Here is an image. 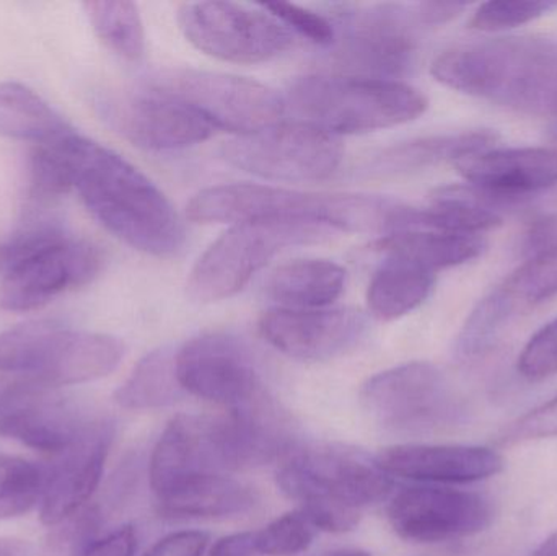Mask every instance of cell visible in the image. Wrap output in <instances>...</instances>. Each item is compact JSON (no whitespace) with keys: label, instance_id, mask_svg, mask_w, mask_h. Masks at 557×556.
Returning <instances> with one entry per match:
<instances>
[{"label":"cell","instance_id":"1","mask_svg":"<svg viewBox=\"0 0 557 556\" xmlns=\"http://www.w3.org/2000/svg\"><path fill=\"white\" fill-rule=\"evenodd\" d=\"M61 147L72 189L108 232L152 257L182 250L185 225L152 180L120 153L78 133L65 137Z\"/></svg>","mask_w":557,"mask_h":556},{"label":"cell","instance_id":"2","mask_svg":"<svg viewBox=\"0 0 557 556\" xmlns=\"http://www.w3.org/2000/svg\"><path fill=\"white\" fill-rule=\"evenodd\" d=\"M445 87L546 118L557 90V42L540 36L457 46L432 62Z\"/></svg>","mask_w":557,"mask_h":556},{"label":"cell","instance_id":"3","mask_svg":"<svg viewBox=\"0 0 557 556\" xmlns=\"http://www.w3.org/2000/svg\"><path fill=\"white\" fill-rule=\"evenodd\" d=\"M405 205L372 195H318L257 183L202 189L188 205V218L202 224L305 222L331 231L393 232Z\"/></svg>","mask_w":557,"mask_h":556},{"label":"cell","instance_id":"4","mask_svg":"<svg viewBox=\"0 0 557 556\" xmlns=\"http://www.w3.org/2000/svg\"><path fill=\"white\" fill-rule=\"evenodd\" d=\"M285 110L298 123L337 134H362L418 120L428 98L399 81L308 75L298 78L284 98Z\"/></svg>","mask_w":557,"mask_h":556},{"label":"cell","instance_id":"5","mask_svg":"<svg viewBox=\"0 0 557 556\" xmlns=\"http://www.w3.org/2000/svg\"><path fill=\"white\" fill-rule=\"evenodd\" d=\"M0 307L9 312H32L72 287L94 281L103 267L95 245L65 234L49 221L33 222L2 251Z\"/></svg>","mask_w":557,"mask_h":556},{"label":"cell","instance_id":"6","mask_svg":"<svg viewBox=\"0 0 557 556\" xmlns=\"http://www.w3.org/2000/svg\"><path fill=\"white\" fill-rule=\"evenodd\" d=\"M124 351L114 336L32 320L0 333V371L58 388L107 378Z\"/></svg>","mask_w":557,"mask_h":556},{"label":"cell","instance_id":"7","mask_svg":"<svg viewBox=\"0 0 557 556\" xmlns=\"http://www.w3.org/2000/svg\"><path fill=\"white\" fill-rule=\"evenodd\" d=\"M277 485L300 508L334 505L362 511L392 495L393 479L359 450L318 444L294 446L282 457Z\"/></svg>","mask_w":557,"mask_h":556},{"label":"cell","instance_id":"8","mask_svg":"<svg viewBox=\"0 0 557 556\" xmlns=\"http://www.w3.org/2000/svg\"><path fill=\"white\" fill-rule=\"evenodd\" d=\"M330 234L331 228L305 222L235 224L196 261L188 280L189 297L201 304L228 299L281 251L323 240Z\"/></svg>","mask_w":557,"mask_h":556},{"label":"cell","instance_id":"9","mask_svg":"<svg viewBox=\"0 0 557 556\" xmlns=\"http://www.w3.org/2000/svg\"><path fill=\"white\" fill-rule=\"evenodd\" d=\"M360 400L376 423L399 433L451 430L468 417L461 395L431 362H408L373 375Z\"/></svg>","mask_w":557,"mask_h":556},{"label":"cell","instance_id":"10","mask_svg":"<svg viewBox=\"0 0 557 556\" xmlns=\"http://www.w3.org/2000/svg\"><path fill=\"white\" fill-rule=\"evenodd\" d=\"M150 87L182 101L215 129L237 136L277 124L284 98L261 82L198 69H163L147 82Z\"/></svg>","mask_w":557,"mask_h":556},{"label":"cell","instance_id":"11","mask_svg":"<svg viewBox=\"0 0 557 556\" xmlns=\"http://www.w3.org/2000/svg\"><path fill=\"white\" fill-rule=\"evenodd\" d=\"M418 25L414 7L399 3L344 10L331 55L334 69L349 77L395 81L414 64Z\"/></svg>","mask_w":557,"mask_h":556},{"label":"cell","instance_id":"12","mask_svg":"<svg viewBox=\"0 0 557 556\" xmlns=\"http://www.w3.org/2000/svg\"><path fill=\"white\" fill-rule=\"evenodd\" d=\"M336 136L308 124H273L258 133L237 136L222 146L221 157L235 169L274 182H321L343 162Z\"/></svg>","mask_w":557,"mask_h":556},{"label":"cell","instance_id":"13","mask_svg":"<svg viewBox=\"0 0 557 556\" xmlns=\"http://www.w3.org/2000/svg\"><path fill=\"white\" fill-rule=\"evenodd\" d=\"M176 20L183 35L199 51L235 64L271 61L295 41L294 33L263 7L255 10L232 2L185 3Z\"/></svg>","mask_w":557,"mask_h":556},{"label":"cell","instance_id":"14","mask_svg":"<svg viewBox=\"0 0 557 556\" xmlns=\"http://www.w3.org/2000/svg\"><path fill=\"white\" fill-rule=\"evenodd\" d=\"M490 498L445 486H411L399 492L388 506L393 531L416 544L460 541L487 531L494 521Z\"/></svg>","mask_w":557,"mask_h":556},{"label":"cell","instance_id":"15","mask_svg":"<svg viewBox=\"0 0 557 556\" xmlns=\"http://www.w3.org/2000/svg\"><path fill=\"white\" fill-rule=\"evenodd\" d=\"M98 107L121 136L152 152L188 149L215 133L191 108L149 84L110 95Z\"/></svg>","mask_w":557,"mask_h":556},{"label":"cell","instance_id":"16","mask_svg":"<svg viewBox=\"0 0 557 556\" xmlns=\"http://www.w3.org/2000/svg\"><path fill=\"white\" fill-rule=\"evenodd\" d=\"M176 375L183 391L231 408L263 394L250 349L225 333L198 336L178 349Z\"/></svg>","mask_w":557,"mask_h":556},{"label":"cell","instance_id":"17","mask_svg":"<svg viewBox=\"0 0 557 556\" xmlns=\"http://www.w3.org/2000/svg\"><path fill=\"white\" fill-rule=\"evenodd\" d=\"M91 420L58 388L22 381L0 397V434L29 449L59 456Z\"/></svg>","mask_w":557,"mask_h":556},{"label":"cell","instance_id":"18","mask_svg":"<svg viewBox=\"0 0 557 556\" xmlns=\"http://www.w3.org/2000/svg\"><path fill=\"white\" fill-rule=\"evenodd\" d=\"M367 332L354 309H273L260 320V333L273 348L298 361H326L350 351Z\"/></svg>","mask_w":557,"mask_h":556},{"label":"cell","instance_id":"19","mask_svg":"<svg viewBox=\"0 0 557 556\" xmlns=\"http://www.w3.org/2000/svg\"><path fill=\"white\" fill-rule=\"evenodd\" d=\"M113 436L111 421L91 420L71 447L54 456L42 490V524L54 528L88 505L103 477Z\"/></svg>","mask_w":557,"mask_h":556},{"label":"cell","instance_id":"20","mask_svg":"<svg viewBox=\"0 0 557 556\" xmlns=\"http://www.w3.org/2000/svg\"><path fill=\"white\" fill-rule=\"evenodd\" d=\"M222 469L242 470L281 460L294 447L284 415L267 395L212 418Z\"/></svg>","mask_w":557,"mask_h":556},{"label":"cell","instance_id":"21","mask_svg":"<svg viewBox=\"0 0 557 556\" xmlns=\"http://www.w3.org/2000/svg\"><path fill=\"white\" fill-rule=\"evenodd\" d=\"M379 466L389 477L442 485H465L499 475L504 457L491 447L399 444L382 450Z\"/></svg>","mask_w":557,"mask_h":556},{"label":"cell","instance_id":"22","mask_svg":"<svg viewBox=\"0 0 557 556\" xmlns=\"http://www.w3.org/2000/svg\"><path fill=\"white\" fill-rule=\"evenodd\" d=\"M454 165L470 185L523 201L557 185V150L545 147L481 150Z\"/></svg>","mask_w":557,"mask_h":556},{"label":"cell","instance_id":"23","mask_svg":"<svg viewBox=\"0 0 557 556\" xmlns=\"http://www.w3.org/2000/svg\"><path fill=\"white\" fill-rule=\"evenodd\" d=\"M201 473H224L212 418L180 415L170 421L150 457V486L157 498Z\"/></svg>","mask_w":557,"mask_h":556},{"label":"cell","instance_id":"24","mask_svg":"<svg viewBox=\"0 0 557 556\" xmlns=\"http://www.w3.org/2000/svg\"><path fill=\"white\" fill-rule=\"evenodd\" d=\"M157 505L166 518H228L250 511L257 496L250 486L225 473H201L163 493Z\"/></svg>","mask_w":557,"mask_h":556},{"label":"cell","instance_id":"25","mask_svg":"<svg viewBox=\"0 0 557 556\" xmlns=\"http://www.w3.org/2000/svg\"><path fill=\"white\" fill-rule=\"evenodd\" d=\"M375 248L386 258L414 264L435 273L476 260L486 250V240L480 235L450 234L431 228H408L389 232L376 240Z\"/></svg>","mask_w":557,"mask_h":556},{"label":"cell","instance_id":"26","mask_svg":"<svg viewBox=\"0 0 557 556\" xmlns=\"http://www.w3.org/2000/svg\"><path fill=\"white\" fill-rule=\"evenodd\" d=\"M497 136L493 131H467V133L444 134V136L419 137L398 146L382 150L367 165L372 175H398L418 172L442 162H457L468 153L487 150Z\"/></svg>","mask_w":557,"mask_h":556},{"label":"cell","instance_id":"27","mask_svg":"<svg viewBox=\"0 0 557 556\" xmlns=\"http://www.w3.org/2000/svg\"><path fill=\"white\" fill-rule=\"evenodd\" d=\"M346 270L330 260H298L277 268L267 284L268 297L281 309L317 310L339 299Z\"/></svg>","mask_w":557,"mask_h":556},{"label":"cell","instance_id":"28","mask_svg":"<svg viewBox=\"0 0 557 556\" xmlns=\"http://www.w3.org/2000/svg\"><path fill=\"white\" fill-rule=\"evenodd\" d=\"M74 127L35 90L20 82H0V134L36 147L51 146Z\"/></svg>","mask_w":557,"mask_h":556},{"label":"cell","instance_id":"29","mask_svg":"<svg viewBox=\"0 0 557 556\" xmlns=\"http://www.w3.org/2000/svg\"><path fill=\"white\" fill-rule=\"evenodd\" d=\"M434 284V273L405 261L385 258L367 291L369 310L383 322L401 319L431 296Z\"/></svg>","mask_w":557,"mask_h":556},{"label":"cell","instance_id":"30","mask_svg":"<svg viewBox=\"0 0 557 556\" xmlns=\"http://www.w3.org/2000/svg\"><path fill=\"white\" fill-rule=\"evenodd\" d=\"M183 394L176 375V353L160 348L137 362L114 400L126 410H157L176 404Z\"/></svg>","mask_w":557,"mask_h":556},{"label":"cell","instance_id":"31","mask_svg":"<svg viewBox=\"0 0 557 556\" xmlns=\"http://www.w3.org/2000/svg\"><path fill=\"white\" fill-rule=\"evenodd\" d=\"M85 12L98 38L120 58L139 61L146 51V32L136 3L97 0L85 3Z\"/></svg>","mask_w":557,"mask_h":556},{"label":"cell","instance_id":"32","mask_svg":"<svg viewBox=\"0 0 557 556\" xmlns=\"http://www.w3.org/2000/svg\"><path fill=\"white\" fill-rule=\"evenodd\" d=\"M513 304L497 287L471 310L455 342V356L460 361H476L486 356L503 335L507 323L517 316Z\"/></svg>","mask_w":557,"mask_h":556},{"label":"cell","instance_id":"33","mask_svg":"<svg viewBox=\"0 0 557 556\" xmlns=\"http://www.w3.org/2000/svg\"><path fill=\"white\" fill-rule=\"evenodd\" d=\"M46 472L29 460L0 456V521L20 518L41 503Z\"/></svg>","mask_w":557,"mask_h":556},{"label":"cell","instance_id":"34","mask_svg":"<svg viewBox=\"0 0 557 556\" xmlns=\"http://www.w3.org/2000/svg\"><path fill=\"white\" fill-rule=\"evenodd\" d=\"M499 289L519 313L557 296V250L523 261Z\"/></svg>","mask_w":557,"mask_h":556},{"label":"cell","instance_id":"35","mask_svg":"<svg viewBox=\"0 0 557 556\" xmlns=\"http://www.w3.org/2000/svg\"><path fill=\"white\" fill-rule=\"evenodd\" d=\"M103 526L100 506L90 505L54 526L46 541L45 556H81L97 541Z\"/></svg>","mask_w":557,"mask_h":556},{"label":"cell","instance_id":"36","mask_svg":"<svg viewBox=\"0 0 557 556\" xmlns=\"http://www.w3.org/2000/svg\"><path fill=\"white\" fill-rule=\"evenodd\" d=\"M557 9L553 0H493L483 3L471 16L470 26L478 32H503L525 25Z\"/></svg>","mask_w":557,"mask_h":556},{"label":"cell","instance_id":"37","mask_svg":"<svg viewBox=\"0 0 557 556\" xmlns=\"http://www.w3.org/2000/svg\"><path fill=\"white\" fill-rule=\"evenodd\" d=\"M314 528L300 511L287 512L257 532L258 551L268 556H294L310 547Z\"/></svg>","mask_w":557,"mask_h":556},{"label":"cell","instance_id":"38","mask_svg":"<svg viewBox=\"0 0 557 556\" xmlns=\"http://www.w3.org/2000/svg\"><path fill=\"white\" fill-rule=\"evenodd\" d=\"M264 10L281 20L292 33L304 36L308 41L318 46H333L336 39V28L330 18L290 2L263 3Z\"/></svg>","mask_w":557,"mask_h":556},{"label":"cell","instance_id":"39","mask_svg":"<svg viewBox=\"0 0 557 556\" xmlns=\"http://www.w3.org/2000/svg\"><path fill=\"white\" fill-rule=\"evenodd\" d=\"M519 372L530 382L557 374V317L530 338L519 358Z\"/></svg>","mask_w":557,"mask_h":556},{"label":"cell","instance_id":"40","mask_svg":"<svg viewBox=\"0 0 557 556\" xmlns=\"http://www.w3.org/2000/svg\"><path fill=\"white\" fill-rule=\"evenodd\" d=\"M549 437H557V395L504 428L497 441L503 446H513Z\"/></svg>","mask_w":557,"mask_h":556},{"label":"cell","instance_id":"41","mask_svg":"<svg viewBox=\"0 0 557 556\" xmlns=\"http://www.w3.org/2000/svg\"><path fill=\"white\" fill-rule=\"evenodd\" d=\"M209 535L199 531H183L157 542L144 556H202Z\"/></svg>","mask_w":557,"mask_h":556},{"label":"cell","instance_id":"42","mask_svg":"<svg viewBox=\"0 0 557 556\" xmlns=\"http://www.w3.org/2000/svg\"><path fill=\"white\" fill-rule=\"evenodd\" d=\"M557 250V218L543 215L530 224L523 238L522 251L527 260Z\"/></svg>","mask_w":557,"mask_h":556},{"label":"cell","instance_id":"43","mask_svg":"<svg viewBox=\"0 0 557 556\" xmlns=\"http://www.w3.org/2000/svg\"><path fill=\"white\" fill-rule=\"evenodd\" d=\"M136 551V531L133 526H124L107 538L97 539L81 556H134Z\"/></svg>","mask_w":557,"mask_h":556},{"label":"cell","instance_id":"44","mask_svg":"<svg viewBox=\"0 0 557 556\" xmlns=\"http://www.w3.org/2000/svg\"><path fill=\"white\" fill-rule=\"evenodd\" d=\"M465 9H468L467 2H422L414 7L419 23L425 26L444 25L457 18Z\"/></svg>","mask_w":557,"mask_h":556},{"label":"cell","instance_id":"45","mask_svg":"<svg viewBox=\"0 0 557 556\" xmlns=\"http://www.w3.org/2000/svg\"><path fill=\"white\" fill-rule=\"evenodd\" d=\"M257 532H240L215 542L208 556H260Z\"/></svg>","mask_w":557,"mask_h":556},{"label":"cell","instance_id":"46","mask_svg":"<svg viewBox=\"0 0 557 556\" xmlns=\"http://www.w3.org/2000/svg\"><path fill=\"white\" fill-rule=\"evenodd\" d=\"M0 556H33V551L26 542L0 539Z\"/></svg>","mask_w":557,"mask_h":556},{"label":"cell","instance_id":"47","mask_svg":"<svg viewBox=\"0 0 557 556\" xmlns=\"http://www.w3.org/2000/svg\"><path fill=\"white\" fill-rule=\"evenodd\" d=\"M529 556H557V532L552 538L546 539L533 554Z\"/></svg>","mask_w":557,"mask_h":556},{"label":"cell","instance_id":"48","mask_svg":"<svg viewBox=\"0 0 557 556\" xmlns=\"http://www.w3.org/2000/svg\"><path fill=\"white\" fill-rule=\"evenodd\" d=\"M326 556H370L367 552L363 551H341L334 552V554Z\"/></svg>","mask_w":557,"mask_h":556}]
</instances>
